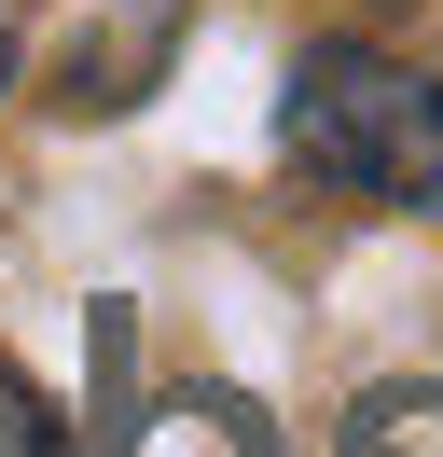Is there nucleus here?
Segmentation results:
<instances>
[{"mask_svg":"<svg viewBox=\"0 0 443 457\" xmlns=\"http://www.w3.org/2000/svg\"><path fill=\"white\" fill-rule=\"evenodd\" d=\"M166 42H180V0H70L42 29V97L55 112H125L166 70Z\"/></svg>","mask_w":443,"mask_h":457,"instance_id":"obj_2","label":"nucleus"},{"mask_svg":"<svg viewBox=\"0 0 443 457\" xmlns=\"http://www.w3.org/2000/svg\"><path fill=\"white\" fill-rule=\"evenodd\" d=\"M138 457H277V429L249 416L236 388H180V402L138 416Z\"/></svg>","mask_w":443,"mask_h":457,"instance_id":"obj_3","label":"nucleus"},{"mask_svg":"<svg viewBox=\"0 0 443 457\" xmlns=\"http://www.w3.org/2000/svg\"><path fill=\"white\" fill-rule=\"evenodd\" d=\"M0 457H70V429L42 416V388H28L14 361H0Z\"/></svg>","mask_w":443,"mask_h":457,"instance_id":"obj_4","label":"nucleus"},{"mask_svg":"<svg viewBox=\"0 0 443 457\" xmlns=\"http://www.w3.org/2000/svg\"><path fill=\"white\" fill-rule=\"evenodd\" d=\"M277 153L360 208L443 222V70H402L374 42H319L291 70V97H277Z\"/></svg>","mask_w":443,"mask_h":457,"instance_id":"obj_1","label":"nucleus"}]
</instances>
